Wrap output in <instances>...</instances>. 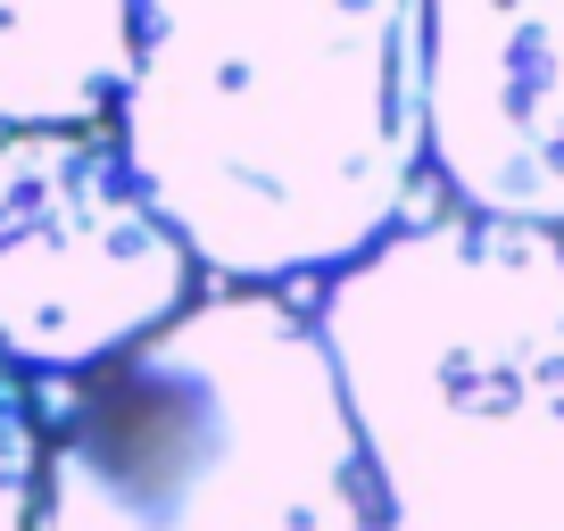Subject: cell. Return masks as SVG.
I'll list each match as a JSON object with an SVG mask.
<instances>
[{
	"instance_id": "obj_6",
	"label": "cell",
	"mask_w": 564,
	"mask_h": 531,
	"mask_svg": "<svg viewBox=\"0 0 564 531\" xmlns=\"http://www.w3.org/2000/svg\"><path fill=\"white\" fill-rule=\"evenodd\" d=\"M133 75V0H0V124L84 133Z\"/></svg>"
},
{
	"instance_id": "obj_3",
	"label": "cell",
	"mask_w": 564,
	"mask_h": 531,
	"mask_svg": "<svg viewBox=\"0 0 564 531\" xmlns=\"http://www.w3.org/2000/svg\"><path fill=\"white\" fill-rule=\"evenodd\" d=\"M42 531H390L316 316L216 291L42 432Z\"/></svg>"
},
{
	"instance_id": "obj_2",
	"label": "cell",
	"mask_w": 564,
	"mask_h": 531,
	"mask_svg": "<svg viewBox=\"0 0 564 531\" xmlns=\"http://www.w3.org/2000/svg\"><path fill=\"white\" fill-rule=\"evenodd\" d=\"M316 340L390 531H564V232L399 225Z\"/></svg>"
},
{
	"instance_id": "obj_1",
	"label": "cell",
	"mask_w": 564,
	"mask_h": 531,
	"mask_svg": "<svg viewBox=\"0 0 564 531\" xmlns=\"http://www.w3.org/2000/svg\"><path fill=\"white\" fill-rule=\"evenodd\" d=\"M108 142L225 291L333 283L423 183V0H133Z\"/></svg>"
},
{
	"instance_id": "obj_4",
	"label": "cell",
	"mask_w": 564,
	"mask_h": 531,
	"mask_svg": "<svg viewBox=\"0 0 564 531\" xmlns=\"http://www.w3.org/2000/svg\"><path fill=\"white\" fill-rule=\"evenodd\" d=\"M199 300V266L175 241L124 150L84 133H0V366L84 382L108 357Z\"/></svg>"
},
{
	"instance_id": "obj_7",
	"label": "cell",
	"mask_w": 564,
	"mask_h": 531,
	"mask_svg": "<svg viewBox=\"0 0 564 531\" xmlns=\"http://www.w3.org/2000/svg\"><path fill=\"white\" fill-rule=\"evenodd\" d=\"M0 531H42V408L34 382L0 366Z\"/></svg>"
},
{
	"instance_id": "obj_5",
	"label": "cell",
	"mask_w": 564,
	"mask_h": 531,
	"mask_svg": "<svg viewBox=\"0 0 564 531\" xmlns=\"http://www.w3.org/2000/svg\"><path fill=\"white\" fill-rule=\"evenodd\" d=\"M423 175L474 225L564 232V0H423Z\"/></svg>"
}]
</instances>
